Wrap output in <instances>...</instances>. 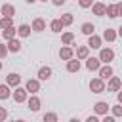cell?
Here are the masks:
<instances>
[{"label": "cell", "instance_id": "1", "mask_svg": "<svg viewBox=\"0 0 122 122\" xmlns=\"http://www.w3.org/2000/svg\"><path fill=\"white\" fill-rule=\"evenodd\" d=\"M112 59H114V51H112L111 48H101V50H99V61H101L103 65H109Z\"/></svg>", "mask_w": 122, "mask_h": 122}, {"label": "cell", "instance_id": "2", "mask_svg": "<svg viewBox=\"0 0 122 122\" xmlns=\"http://www.w3.org/2000/svg\"><path fill=\"white\" fill-rule=\"evenodd\" d=\"M90 90H92V93H103L105 92V80H101L99 76L92 78L90 80Z\"/></svg>", "mask_w": 122, "mask_h": 122}, {"label": "cell", "instance_id": "3", "mask_svg": "<svg viewBox=\"0 0 122 122\" xmlns=\"http://www.w3.org/2000/svg\"><path fill=\"white\" fill-rule=\"evenodd\" d=\"M11 97H13V101H15V103H25V101H27V97H29V92H27L25 88L17 86V88H15V92L11 93Z\"/></svg>", "mask_w": 122, "mask_h": 122}, {"label": "cell", "instance_id": "4", "mask_svg": "<svg viewBox=\"0 0 122 122\" xmlns=\"http://www.w3.org/2000/svg\"><path fill=\"white\" fill-rule=\"evenodd\" d=\"M101 44H103V38L97 36L95 32L88 36V44H86L88 48H92V50H101Z\"/></svg>", "mask_w": 122, "mask_h": 122}, {"label": "cell", "instance_id": "5", "mask_svg": "<svg viewBox=\"0 0 122 122\" xmlns=\"http://www.w3.org/2000/svg\"><path fill=\"white\" fill-rule=\"evenodd\" d=\"M25 90H27L30 95L38 93V92H40V80H36V78H29L27 84H25Z\"/></svg>", "mask_w": 122, "mask_h": 122}, {"label": "cell", "instance_id": "6", "mask_svg": "<svg viewBox=\"0 0 122 122\" xmlns=\"http://www.w3.org/2000/svg\"><path fill=\"white\" fill-rule=\"evenodd\" d=\"M105 88H107L109 92H118V90L122 88V78H118V76H111Z\"/></svg>", "mask_w": 122, "mask_h": 122}, {"label": "cell", "instance_id": "7", "mask_svg": "<svg viewBox=\"0 0 122 122\" xmlns=\"http://www.w3.org/2000/svg\"><path fill=\"white\" fill-rule=\"evenodd\" d=\"M27 105H29V109H30L32 112H36V111H40L42 101H40V97L34 93V95H30V97H27Z\"/></svg>", "mask_w": 122, "mask_h": 122}, {"label": "cell", "instance_id": "8", "mask_svg": "<svg viewBox=\"0 0 122 122\" xmlns=\"http://www.w3.org/2000/svg\"><path fill=\"white\" fill-rule=\"evenodd\" d=\"M109 111H111V105H109L107 101H97V103L93 105V112H95V114H99V116L107 114Z\"/></svg>", "mask_w": 122, "mask_h": 122}, {"label": "cell", "instance_id": "9", "mask_svg": "<svg viewBox=\"0 0 122 122\" xmlns=\"http://www.w3.org/2000/svg\"><path fill=\"white\" fill-rule=\"evenodd\" d=\"M97 72H99V78H101V80H109V78L114 74V71H112L111 65H101Z\"/></svg>", "mask_w": 122, "mask_h": 122}, {"label": "cell", "instance_id": "10", "mask_svg": "<svg viewBox=\"0 0 122 122\" xmlns=\"http://www.w3.org/2000/svg\"><path fill=\"white\" fill-rule=\"evenodd\" d=\"M105 11H107V4H103V2H93V6H92V13H93V15L103 17Z\"/></svg>", "mask_w": 122, "mask_h": 122}, {"label": "cell", "instance_id": "11", "mask_svg": "<svg viewBox=\"0 0 122 122\" xmlns=\"http://www.w3.org/2000/svg\"><path fill=\"white\" fill-rule=\"evenodd\" d=\"M72 57H74V50H72L71 46H63V48L59 50V59L69 61V59H72Z\"/></svg>", "mask_w": 122, "mask_h": 122}, {"label": "cell", "instance_id": "12", "mask_svg": "<svg viewBox=\"0 0 122 122\" xmlns=\"http://www.w3.org/2000/svg\"><path fill=\"white\" fill-rule=\"evenodd\" d=\"M6 84H8L10 88H17V86L21 84V74H17V72H10L8 78H6Z\"/></svg>", "mask_w": 122, "mask_h": 122}, {"label": "cell", "instance_id": "13", "mask_svg": "<svg viewBox=\"0 0 122 122\" xmlns=\"http://www.w3.org/2000/svg\"><path fill=\"white\" fill-rule=\"evenodd\" d=\"M84 61H86V69H88V71H99V67H101L99 57H88V59H84Z\"/></svg>", "mask_w": 122, "mask_h": 122}, {"label": "cell", "instance_id": "14", "mask_svg": "<svg viewBox=\"0 0 122 122\" xmlns=\"http://www.w3.org/2000/svg\"><path fill=\"white\" fill-rule=\"evenodd\" d=\"M0 13H2V17H11V19H13V15H15V6L4 4V6L0 8Z\"/></svg>", "mask_w": 122, "mask_h": 122}, {"label": "cell", "instance_id": "15", "mask_svg": "<svg viewBox=\"0 0 122 122\" xmlns=\"http://www.w3.org/2000/svg\"><path fill=\"white\" fill-rule=\"evenodd\" d=\"M30 29H32L34 32H42V30H46V21H44L42 17H36V19L32 21Z\"/></svg>", "mask_w": 122, "mask_h": 122}, {"label": "cell", "instance_id": "16", "mask_svg": "<svg viewBox=\"0 0 122 122\" xmlns=\"http://www.w3.org/2000/svg\"><path fill=\"white\" fill-rule=\"evenodd\" d=\"M80 67H82V65H80V59H74V57H72V59L67 61V71H69V72H78Z\"/></svg>", "mask_w": 122, "mask_h": 122}, {"label": "cell", "instance_id": "17", "mask_svg": "<svg viewBox=\"0 0 122 122\" xmlns=\"http://www.w3.org/2000/svg\"><path fill=\"white\" fill-rule=\"evenodd\" d=\"M51 72H53L51 67H48V65H46V67H40V69H38V80H50Z\"/></svg>", "mask_w": 122, "mask_h": 122}, {"label": "cell", "instance_id": "18", "mask_svg": "<svg viewBox=\"0 0 122 122\" xmlns=\"http://www.w3.org/2000/svg\"><path fill=\"white\" fill-rule=\"evenodd\" d=\"M8 51H13V53H17V51H21V42L17 40V38H11V40H8Z\"/></svg>", "mask_w": 122, "mask_h": 122}, {"label": "cell", "instance_id": "19", "mask_svg": "<svg viewBox=\"0 0 122 122\" xmlns=\"http://www.w3.org/2000/svg\"><path fill=\"white\" fill-rule=\"evenodd\" d=\"M30 30H32V29L23 23V25L17 27V36H19V38H27V36H30Z\"/></svg>", "mask_w": 122, "mask_h": 122}, {"label": "cell", "instance_id": "20", "mask_svg": "<svg viewBox=\"0 0 122 122\" xmlns=\"http://www.w3.org/2000/svg\"><path fill=\"white\" fill-rule=\"evenodd\" d=\"M116 36H118V34H116V30H114V29H105L101 38H103V40H107V42H114V40H116Z\"/></svg>", "mask_w": 122, "mask_h": 122}, {"label": "cell", "instance_id": "21", "mask_svg": "<svg viewBox=\"0 0 122 122\" xmlns=\"http://www.w3.org/2000/svg\"><path fill=\"white\" fill-rule=\"evenodd\" d=\"M90 57V48L88 46H78L76 48V59H88Z\"/></svg>", "mask_w": 122, "mask_h": 122}, {"label": "cell", "instance_id": "22", "mask_svg": "<svg viewBox=\"0 0 122 122\" xmlns=\"http://www.w3.org/2000/svg\"><path fill=\"white\" fill-rule=\"evenodd\" d=\"M61 42H63V46H71V44L74 42V32H71V30L63 32V34H61Z\"/></svg>", "mask_w": 122, "mask_h": 122}, {"label": "cell", "instance_id": "23", "mask_svg": "<svg viewBox=\"0 0 122 122\" xmlns=\"http://www.w3.org/2000/svg\"><path fill=\"white\" fill-rule=\"evenodd\" d=\"M8 97H11L10 86H8V84H0V101H4V99H8Z\"/></svg>", "mask_w": 122, "mask_h": 122}, {"label": "cell", "instance_id": "24", "mask_svg": "<svg viewBox=\"0 0 122 122\" xmlns=\"http://www.w3.org/2000/svg\"><path fill=\"white\" fill-rule=\"evenodd\" d=\"M15 34H17V29H15V27H10V29H2V36H4L6 40H11V38H15Z\"/></svg>", "mask_w": 122, "mask_h": 122}, {"label": "cell", "instance_id": "25", "mask_svg": "<svg viewBox=\"0 0 122 122\" xmlns=\"http://www.w3.org/2000/svg\"><path fill=\"white\" fill-rule=\"evenodd\" d=\"M80 30H82V34H86V36H90V34H93V32H95V27H93L92 23H82V27H80Z\"/></svg>", "mask_w": 122, "mask_h": 122}, {"label": "cell", "instance_id": "26", "mask_svg": "<svg viewBox=\"0 0 122 122\" xmlns=\"http://www.w3.org/2000/svg\"><path fill=\"white\" fill-rule=\"evenodd\" d=\"M105 15H107V17H111V19L118 17V11H116V4H109V6H107V11H105Z\"/></svg>", "mask_w": 122, "mask_h": 122}, {"label": "cell", "instance_id": "27", "mask_svg": "<svg viewBox=\"0 0 122 122\" xmlns=\"http://www.w3.org/2000/svg\"><path fill=\"white\" fill-rule=\"evenodd\" d=\"M59 19H61L63 27H69V25H72V23H74V17H72V13H63Z\"/></svg>", "mask_w": 122, "mask_h": 122}, {"label": "cell", "instance_id": "28", "mask_svg": "<svg viewBox=\"0 0 122 122\" xmlns=\"http://www.w3.org/2000/svg\"><path fill=\"white\" fill-rule=\"evenodd\" d=\"M50 29H51V32H61V30H63V23H61V19H53V21L50 23Z\"/></svg>", "mask_w": 122, "mask_h": 122}, {"label": "cell", "instance_id": "29", "mask_svg": "<svg viewBox=\"0 0 122 122\" xmlns=\"http://www.w3.org/2000/svg\"><path fill=\"white\" fill-rule=\"evenodd\" d=\"M13 27V19L11 17H0V29H10Z\"/></svg>", "mask_w": 122, "mask_h": 122}, {"label": "cell", "instance_id": "30", "mask_svg": "<svg viewBox=\"0 0 122 122\" xmlns=\"http://www.w3.org/2000/svg\"><path fill=\"white\" fill-rule=\"evenodd\" d=\"M42 122H57V114L55 112H46L42 116Z\"/></svg>", "mask_w": 122, "mask_h": 122}, {"label": "cell", "instance_id": "31", "mask_svg": "<svg viewBox=\"0 0 122 122\" xmlns=\"http://www.w3.org/2000/svg\"><path fill=\"white\" fill-rule=\"evenodd\" d=\"M111 112H112V116H114V118H118V116H122V105L118 103V105H114V107H111Z\"/></svg>", "mask_w": 122, "mask_h": 122}, {"label": "cell", "instance_id": "32", "mask_svg": "<svg viewBox=\"0 0 122 122\" xmlns=\"http://www.w3.org/2000/svg\"><path fill=\"white\" fill-rule=\"evenodd\" d=\"M78 6H80L82 10H88V8L93 6V0H78Z\"/></svg>", "mask_w": 122, "mask_h": 122}, {"label": "cell", "instance_id": "33", "mask_svg": "<svg viewBox=\"0 0 122 122\" xmlns=\"http://www.w3.org/2000/svg\"><path fill=\"white\" fill-rule=\"evenodd\" d=\"M8 53H10V51H8V46H6V44H0V59H4Z\"/></svg>", "mask_w": 122, "mask_h": 122}, {"label": "cell", "instance_id": "34", "mask_svg": "<svg viewBox=\"0 0 122 122\" xmlns=\"http://www.w3.org/2000/svg\"><path fill=\"white\" fill-rule=\"evenodd\" d=\"M6 116H8V111H6L4 107H0V122H4V120H6Z\"/></svg>", "mask_w": 122, "mask_h": 122}, {"label": "cell", "instance_id": "35", "mask_svg": "<svg viewBox=\"0 0 122 122\" xmlns=\"http://www.w3.org/2000/svg\"><path fill=\"white\" fill-rule=\"evenodd\" d=\"M101 122H116L114 120V116H109V114H103V120Z\"/></svg>", "mask_w": 122, "mask_h": 122}, {"label": "cell", "instance_id": "36", "mask_svg": "<svg viewBox=\"0 0 122 122\" xmlns=\"http://www.w3.org/2000/svg\"><path fill=\"white\" fill-rule=\"evenodd\" d=\"M116 101H118V103L122 105V88H120V90L116 92Z\"/></svg>", "mask_w": 122, "mask_h": 122}, {"label": "cell", "instance_id": "37", "mask_svg": "<svg viewBox=\"0 0 122 122\" xmlns=\"http://www.w3.org/2000/svg\"><path fill=\"white\" fill-rule=\"evenodd\" d=\"M86 122H101V120H99L97 116H88V118H86Z\"/></svg>", "mask_w": 122, "mask_h": 122}, {"label": "cell", "instance_id": "38", "mask_svg": "<svg viewBox=\"0 0 122 122\" xmlns=\"http://www.w3.org/2000/svg\"><path fill=\"white\" fill-rule=\"evenodd\" d=\"M51 2H53V6H63L67 0H51Z\"/></svg>", "mask_w": 122, "mask_h": 122}, {"label": "cell", "instance_id": "39", "mask_svg": "<svg viewBox=\"0 0 122 122\" xmlns=\"http://www.w3.org/2000/svg\"><path fill=\"white\" fill-rule=\"evenodd\" d=\"M116 11H118V15H122V2L116 4Z\"/></svg>", "mask_w": 122, "mask_h": 122}, {"label": "cell", "instance_id": "40", "mask_svg": "<svg viewBox=\"0 0 122 122\" xmlns=\"http://www.w3.org/2000/svg\"><path fill=\"white\" fill-rule=\"evenodd\" d=\"M116 34H118V36H120V38H122V25H120V27H118V30H116Z\"/></svg>", "mask_w": 122, "mask_h": 122}, {"label": "cell", "instance_id": "41", "mask_svg": "<svg viewBox=\"0 0 122 122\" xmlns=\"http://www.w3.org/2000/svg\"><path fill=\"white\" fill-rule=\"evenodd\" d=\"M69 122H80V120H78V118H76V116H74V118H71V120H69Z\"/></svg>", "mask_w": 122, "mask_h": 122}, {"label": "cell", "instance_id": "42", "mask_svg": "<svg viewBox=\"0 0 122 122\" xmlns=\"http://www.w3.org/2000/svg\"><path fill=\"white\" fill-rule=\"evenodd\" d=\"M27 4H34V2H38V0H25Z\"/></svg>", "mask_w": 122, "mask_h": 122}, {"label": "cell", "instance_id": "43", "mask_svg": "<svg viewBox=\"0 0 122 122\" xmlns=\"http://www.w3.org/2000/svg\"><path fill=\"white\" fill-rule=\"evenodd\" d=\"M2 67H4V65H2V61H0V71H2Z\"/></svg>", "mask_w": 122, "mask_h": 122}, {"label": "cell", "instance_id": "44", "mask_svg": "<svg viewBox=\"0 0 122 122\" xmlns=\"http://www.w3.org/2000/svg\"><path fill=\"white\" fill-rule=\"evenodd\" d=\"M15 122H25V120H15Z\"/></svg>", "mask_w": 122, "mask_h": 122}, {"label": "cell", "instance_id": "45", "mask_svg": "<svg viewBox=\"0 0 122 122\" xmlns=\"http://www.w3.org/2000/svg\"><path fill=\"white\" fill-rule=\"evenodd\" d=\"M40 2H48V0H40Z\"/></svg>", "mask_w": 122, "mask_h": 122}]
</instances>
